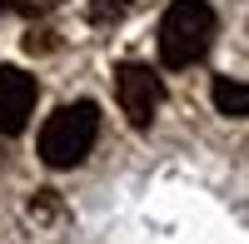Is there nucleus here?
<instances>
[{"label":"nucleus","mask_w":249,"mask_h":244,"mask_svg":"<svg viewBox=\"0 0 249 244\" xmlns=\"http://www.w3.org/2000/svg\"><path fill=\"white\" fill-rule=\"evenodd\" d=\"M160 60L170 70H184V65H199L214 45V10L204 0H175L170 10L160 15Z\"/></svg>","instance_id":"nucleus-1"},{"label":"nucleus","mask_w":249,"mask_h":244,"mask_svg":"<svg viewBox=\"0 0 249 244\" xmlns=\"http://www.w3.org/2000/svg\"><path fill=\"white\" fill-rule=\"evenodd\" d=\"M95 135H100V110L90 100H75V105H60L45 130H40V159L50 170H75L80 159L95 150Z\"/></svg>","instance_id":"nucleus-2"},{"label":"nucleus","mask_w":249,"mask_h":244,"mask_svg":"<svg viewBox=\"0 0 249 244\" xmlns=\"http://www.w3.org/2000/svg\"><path fill=\"white\" fill-rule=\"evenodd\" d=\"M115 100H120V110H124V120H130L135 130H150L160 100H164L160 75L150 65H140V60H120L115 65Z\"/></svg>","instance_id":"nucleus-3"},{"label":"nucleus","mask_w":249,"mask_h":244,"mask_svg":"<svg viewBox=\"0 0 249 244\" xmlns=\"http://www.w3.org/2000/svg\"><path fill=\"white\" fill-rule=\"evenodd\" d=\"M35 75L15 70V65H0V135H20L35 115Z\"/></svg>","instance_id":"nucleus-4"},{"label":"nucleus","mask_w":249,"mask_h":244,"mask_svg":"<svg viewBox=\"0 0 249 244\" xmlns=\"http://www.w3.org/2000/svg\"><path fill=\"white\" fill-rule=\"evenodd\" d=\"M210 100H214V110L219 115H230V120H249V85L244 80H214V90H210Z\"/></svg>","instance_id":"nucleus-5"},{"label":"nucleus","mask_w":249,"mask_h":244,"mask_svg":"<svg viewBox=\"0 0 249 244\" xmlns=\"http://www.w3.org/2000/svg\"><path fill=\"white\" fill-rule=\"evenodd\" d=\"M120 15H124L120 0H95V5H90V20H95V25H110V20H120Z\"/></svg>","instance_id":"nucleus-6"},{"label":"nucleus","mask_w":249,"mask_h":244,"mask_svg":"<svg viewBox=\"0 0 249 244\" xmlns=\"http://www.w3.org/2000/svg\"><path fill=\"white\" fill-rule=\"evenodd\" d=\"M20 5V15H45V10H55V0H15Z\"/></svg>","instance_id":"nucleus-7"},{"label":"nucleus","mask_w":249,"mask_h":244,"mask_svg":"<svg viewBox=\"0 0 249 244\" xmlns=\"http://www.w3.org/2000/svg\"><path fill=\"white\" fill-rule=\"evenodd\" d=\"M0 10H5V0H0Z\"/></svg>","instance_id":"nucleus-8"}]
</instances>
